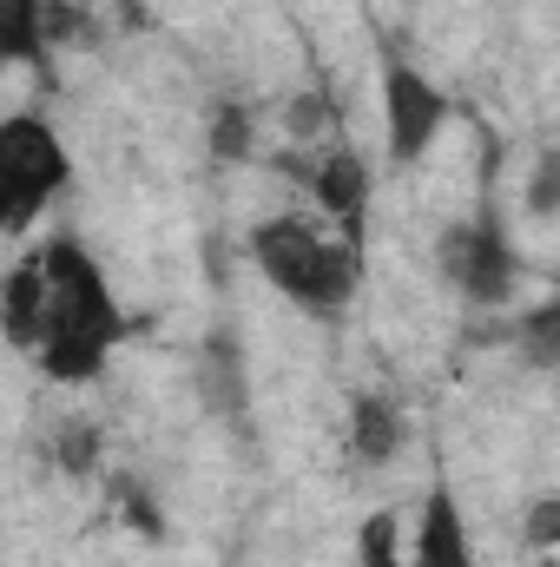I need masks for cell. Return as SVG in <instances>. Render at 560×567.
I'll return each mask as SVG.
<instances>
[{"mask_svg":"<svg viewBox=\"0 0 560 567\" xmlns=\"http://www.w3.org/2000/svg\"><path fill=\"white\" fill-rule=\"evenodd\" d=\"M40 271H46V317H40V370L60 377V383H86L106 370V357L120 350L126 337V317L113 303V284L106 271L73 245V238H53L40 251Z\"/></svg>","mask_w":560,"mask_h":567,"instance_id":"1","label":"cell"},{"mask_svg":"<svg viewBox=\"0 0 560 567\" xmlns=\"http://www.w3.org/2000/svg\"><path fill=\"white\" fill-rule=\"evenodd\" d=\"M251 258H258V271L278 284L297 310H317V317L343 310L356 297V284H363L356 245H336V238H323L303 218H265L251 231Z\"/></svg>","mask_w":560,"mask_h":567,"instance_id":"2","label":"cell"},{"mask_svg":"<svg viewBox=\"0 0 560 567\" xmlns=\"http://www.w3.org/2000/svg\"><path fill=\"white\" fill-rule=\"evenodd\" d=\"M66 145L46 120H0V225H33L46 198L66 185Z\"/></svg>","mask_w":560,"mask_h":567,"instance_id":"3","label":"cell"},{"mask_svg":"<svg viewBox=\"0 0 560 567\" xmlns=\"http://www.w3.org/2000/svg\"><path fill=\"white\" fill-rule=\"evenodd\" d=\"M435 258H442V278L455 284L468 303H481V310L508 303L515 284H521V258H515V245L495 225H448Z\"/></svg>","mask_w":560,"mask_h":567,"instance_id":"4","label":"cell"},{"mask_svg":"<svg viewBox=\"0 0 560 567\" xmlns=\"http://www.w3.org/2000/svg\"><path fill=\"white\" fill-rule=\"evenodd\" d=\"M442 126H448V93L416 73V66H390L383 73V133H390V158L396 165H416L428 145L442 140Z\"/></svg>","mask_w":560,"mask_h":567,"instance_id":"5","label":"cell"},{"mask_svg":"<svg viewBox=\"0 0 560 567\" xmlns=\"http://www.w3.org/2000/svg\"><path fill=\"white\" fill-rule=\"evenodd\" d=\"M303 178H310V192H317V205L350 231V245L363 238V212H370V165L350 152V145H336V152H323L317 165H303Z\"/></svg>","mask_w":560,"mask_h":567,"instance_id":"6","label":"cell"},{"mask_svg":"<svg viewBox=\"0 0 560 567\" xmlns=\"http://www.w3.org/2000/svg\"><path fill=\"white\" fill-rule=\"evenodd\" d=\"M409 567H475V555H468V522H462V508H455L448 488H435L422 502V528H416Z\"/></svg>","mask_w":560,"mask_h":567,"instance_id":"7","label":"cell"},{"mask_svg":"<svg viewBox=\"0 0 560 567\" xmlns=\"http://www.w3.org/2000/svg\"><path fill=\"white\" fill-rule=\"evenodd\" d=\"M40 317H46V271H40V251H33L0 284V330H7V343L33 350L40 343Z\"/></svg>","mask_w":560,"mask_h":567,"instance_id":"8","label":"cell"},{"mask_svg":"<svg viewBox=\"0 0 560 567\" xmlns=\"http://www.w3.org/2000/svg\"><path fill=\"white\" fill-rule=\"evenodd\" d=\"M403 435H409V423H403V410H396L390 396L363 390V396L350 403V455H356L363 468H383V462L403 449Z\"/></svg>","mask_w":560,"mask_h":567,"instance_id":"9","label":"cell"},{"mask_svg":"<svg viewBox=\"0 0 560 567\" xmlns=\"http://www.w3.org/2000/svg\"><path fill=\"white\" fill-rule=\"evenodd\" d=\"M46 53V0H0V66Z\"/></svg>","mask_w":560,"mask_h":567,"instance_id":"10","label":"cell"},{"mask_svg":"<svg viewBox=\"0 0 560 567\" xmlns=\"http://www.w3.org/2000/svg\"><path fill=\"white\" fill-rule=\"evenodd\" d=\"M356 567H403V522L390 508H376L356 528Z\"/></svg>","mask_w":560,"mask_h":567,"instance_id":"11","label":"cell"},{"mask_svg":"<svg viewBox=\"0 0 560 567\" xmlns=\"http://www.w3.org/2000/svg\"><path fill=\"white\" fill-rule=\"evenodd\" d=\"M211 152L218 158H251V106H218V120H211Z\"/></svg>","mask_w":560,"mask_h":567,"instance_id":"12","label":"cell"},{"mask_svg":"<svg viewBox=\"0 0 560 567\" xmlns=\"http://www.w3.org/2000/svg\"><path fill=\"white\" fill-rule=\"evenodd\" d=\"M554 330H560V303H541V310L521 323V337H528L535 363H554Z\"/></svg>","mask_w":560,"mask_h":567,"instance_id":"13","label":"cell"},{"mask_svg":"<svg viewBox=\"0 0 560 567\" xmlns=\"http://www.w3.org/2000/svg\"><path fill=\"white\" fill-rule=\"evenodd\" d=\"M554 535H560V502L554 495H541L535 515H528V542H535V548H554Z\"/></svg>","mask_w":560,"mask_h":567,"instance_id":"14","label":"cell"},{"mask_svg":"<svg viewBox=\"0 0 560 567\" xmlns=\"http://www.w3.org/2000/svg\"><path fill=\"white\" fill-rule=\"evenodd\" d=\"M554 185H560V158H554V152H548V158L535 165V192H528V205H535L541 218L554 212Z\"/></svg>","mask_w":560,"mask_h":567,"instance_id":"15","label":"cell"},{"mask_svg":"<svg viewBox=\"0 0 560 567\" xmlns=\"http://www.w3.org/2000/svg\"><path fill=\"white\" fill-rule=\"evenodd\" d=\"M93 442H100L93 429H73V435H66V449H60V455H66V468H93V455H100Z\"/></svg>","mask_w":560,"mask_h":567,"instance_id":"16","label":"cell"},{"mask_svg":"<svg viewBox=\"0 0 560 567\" xmlns=\"http://www.w3.org/2000/svg\"><path fill=\"white\" fill-rule=\"evenodd\" d=\"M126 522H133V528H152V535H158V515H152V502H145V495H126Z\"/></svg>","mask_w":560,"mask_h":567,"instance_id":"17","label":"cell"}]
</instances>
